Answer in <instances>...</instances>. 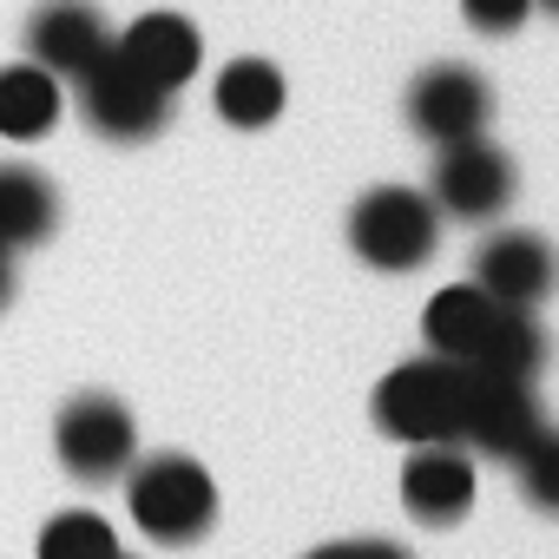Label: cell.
<instances>
[{
    "mask_svg": "<svg viewBox=\"0 0 559 559\" xmlns=\"http://www.w3.org/2000/svg\"><path fill=\"white\" fill-rule=\"evenodd\" d=\"M513 474H520V500L559 520V428H539V435L513 454Z\"/></svg>",
    "mask_w": 559,
    "mask_h": 559,
    "instance_id": "cell-18",
    "label": "cell"
},
{
    "mask_svg": "<svg viewBox=\"0 0 559 559\" xmlns=\"http://www.w3.org/2000/svg\"><path fill=\"white\" fill-rule=\"evenodd\" d=\"M421 336H428V356H448L461 369H500V376H520V382H539V369H546L539 317L513 310V304H493L480 284H448L428 304Z\"/></svg>",
    "mask_w": 559,
    "mask_h": 559,
    "instance_id": "cell-1",
    "label": "cell"
},
{
    "mask_svg": "<svg viewBox=\"0 0 559 559\" xmlns=\"http://www.w3.org/2000/svg\"><path fill=\"white\" fill-rule=\"evenodd\" d=\"M310 559H415V552L395 546V539H330V546H317Z\"/></svg>",
    "mask_w": 559,
    "mask_h": 559,
    "instance_id": "cell-20",
    "label": "cell"
},
{
    "mask_svg": "<svg viewBox=\"0 0 559 559\" xmlns=\"http://www.w3.org/2000/svg\"><path fill=\"white\" fill-rule=\"evenodd\" d=\"M217 112L237 126V132H257L284 112V73L270 60H230L217 73Z\"/></svg>",
    "mask_w": 559,
    "mask_h": 559,
    "instance_id": "cell-16",
    "label": "cell"
},
{
    "mask_svg": "<svg viewBox=\"0 0 559 559\" xmlns=\"http://www.w3.org/2000/svg\"><path fill=\"white\" fill-rule=\"evenodd\" d=\"M533 8H546V14H559V0H533Z\"/></svg>",
    "mask_w": 559,
    "mask_h": 559,
    "instance_id": "cell-22",
    "label": "cell"
},
{
    "mask_svg": "<svg viewBox=\"0 0 559 559\" xmlns=\"http://www.w3.org/2000/svg\"><path fill=\"white\" fill-rule=\"evenodd\" d=\"M402 507L421 520V526H454L467 520L474 507V461L461 441H428L408 454L402 467Z\"/></svg>",
    "mask_w": 559,
    "mask_h": 559,
    "instance_id": "cell-12",
    "label": "cell"
},
{
    "mask_svg": "<svg viewBox=\"0 0 559 559\" xmlns=\"http://www.w3.org/2000/svg\"><path fill=\"white\" fill-rule=\"evenodd\" d=\"M14 297V270H8V250H0V304Z\"/></svg>",
    "mask_w": 559,
    "mask_h": 559,
    "instance_id": "cell-21",
    "label": "cell"
},
{
    "mask_svg": "<svg viewBox=\"0 0 559 559\" xmlns=\"http://www.w3.org/2000/svg\"><path fill=\"white\" fill-rule=\"evenodd\" d=\"M493 119V86L461 67V60H441V67H421V80L408 86V126L428 139V145H461V139H480Z\"/></svg>",
    "mask_w": 559,
    "mask_h": 559,
    "instance_id": "cell-7",
    "label": "cell"
},
{
    "mask_svg": "<svg viewBox=\"0 0 559 559\" xmlns=\"http://www.w3.org/2000/svg\"><path fill=\"white\" fill-rule=\"evenodd\" d=\"M27 53L34 67H47L53 80H80L86 67H99L112 53L106 14L93 0H47V8L27 21Z\"/></svg>",
    "mask_w": 559,
    "mask_h": 559,
    "instance_id": "cell-11",
    "label": "cell"
},
{
    "mask_svg": "<svg viewBox=\"0 0 559 559\" xmlns=\"http://www.w3.org/2000/svg\"><path fill=\"white\" fill-rule=\"evenodd\" d=\"M60 217V198L40 171H21V165H0V250H21V243H40Z\"/></svg>",
    "mask_w": 559,
    "mask_h": 559,
    "instance_id": "cell-15",
    "label": "cell"
},
{
    "mask_svg": "<svg viewBox=\"0 0 559 559\" xmlns=\"http://www.w3.org/2000/svg\"><path fill=\"white\" fill-rule=\"evenodd\" d=\"M126 507H132L139 533H152L165 546H191L217 520V487H211V474L191 454H152V461L132 467Z\"/></svg>",
    "mask_w": 559,
    "mask_h": 559,
    "instance_id": "cell-4",
    "label": "cell"
},
{
    "mask_svg": "<svg viewBox=\"0 0 559 559\" xmlns=\"http://www.w3.org/2000/svg\"><path fill=\"white\" fill-rule=\"evenodd\" d=\"M526 14H533V0H461V21L474 27V34H520L526 27Z\"/></svg>",
    "mask_w": 559,
    "mask_h": 559,
    "instance_id": "cell-19",
    "label": "cell"
},
{
    "mask_svg": "<svg viewBox=\"0 0 559 559\" xmlns=\"http://www.w3.org/2000/svg\"><path fill=\"white\" fill-rule=\"evenodd\" d=\"M119 559H126V552H119Z\"/></svg>",
    "mask_w": 559,
    "mask_h": 559,
    "instance_id": "cell-23",
    "label": "cell"
},
{
    "mask_svg": "<svg viewBox=\"0 0 559 559\" xmlns=\"http://www.w3.org/2000/svg\"><path fill=\"white\" fill-rule=\"evenodd\" d=\"M376 421H382V435H395L408 448L461 441V362H448V356L395 362L376 382Z\"/></svg>",
    "mask_w": 559,
    "mask_h": 559,
    "instance_id": "cell-3",
    "label": "cell"
},
{
    "mask_svg": "<svg viewBox=\"0 0 559 559\" xmlns=\"http://www.w3.org/2000/svg\"><path fill=\"white\" fill-rule=\"evenodd\" d=\"M112 53H119L132 73H145L158 93H178V86L204 67V40H198V27H191L185 14H145V21H132V27L112 40Z\"/></svg>",
    "mask_w": 559,
    "mask_h": 559,
    "instance_id": "cell-13",
    "label": "cell"
},
{
    "mask_svg": "<svg viewBox=\"0 0 559 559\" xmlns=\"http://www.w3.org/2000/svg\"><path fill=\"white\" fill-rule=\"evenodd\" d=\"M441 243V211L428 191H408V185H376L356 198L349 211V250L369 263V270H421Z\"/></svg>",
    "mask_w": 559,
    "mask_h": 559,
    "instance_id": "cell-2",
    "label": "cell"
},
{
    "mask_svg": "<svg viewBox=\"0 0 559 559\" xmlns=\"http://www.w3.org/2000/svg\"><path fill=\"white\" fill-rule=\"evenodd\" d=\"M546 428L533 382L500 376V369H461V448L513 461L533 435Z\"/></svg>",
    "mask_w": 559,
    "mask_h": 559,
    "instance_id": "cell-5",
    "label": "cell"
},
{
    "mask_svg": "<svg viewBox=\"0 0 559 559\" xmlns=\"http://www.w3.org/2000/svg\"><path fill=\"white\" fill-rule=\"evenodd\" d=\"M40 559H119V533H112V520L73 507L40 526Z\"/></svg>",
    "mask_w": 559,
    "mask_h": 559,
    "instance_id": "cell-17",
    "label": "cell"
},
{
    "mask_svg": "<svg viewBox=\"0 0 559 559\" xmlns=\"http://www.w3.org/2000/svg\"><path fill=\"white\" fill-rule=\"evenodd\" d=\"M80 112L106 139H152L171 112V93H158L145 73H132L119 53H106L99 67L80 73Z\"/></svg>",
    "mask_w": 559,
    "mask_h": 559,
    "instance_id": "cell-10",
    "label": "cell"
},
{
    "mask_svg": "<svg viewBox=\"0 0 559 559\" xmlns=\"http://www.w3.org/2000/svg\"><path fill=\"white\" fill-rule=\"evenodd\" d=\"M53 448H60L67 474H80V480H119L132 467V454H139V428H132V415L112 395H80V402L60 408Z\"/></svg>",
    "mask_w": 559,
    "mask_h": 559,
    "instance_id": "cell-8",
    "label": "cell"
},
{
    "mask_svg": "<svg viewBox=\"0 0 559 559\" xmlns=\"http://www.w3.org/2000/svg\"><path fill=\"white\" fill-rule=\"evenodd\" d=\"M467 284H480L493 304L539 310V304L559 290V250H552L539 230H493V237L474 250Z\"/></svg>",
    "mask_w": 559,
    "mask_h": 559,
    "instance_id": "cell-9",
    "label": "cell"
},
{
    "mask_svg": "<svg viewBox=\"0 0 559 559\" xmlns=\"http://www.w3.org/2000/svg\"><path fill=\"white\" fill-rule=\"evenodd\" d=\"M60 106L67 99L47 67H0V139H47Z\"/></svg>",
    "mask_w": 559,
    "mask_h": 559,
    "instance_id": "cell-14",
    "label": "cell"
},
{
    "mask_svg": "<svg viewBox=\"0 0 559 559\" xmlns=\"http://www.w3.org/2000/svg\"><path fill=\"white\" fill-rule=\"evenodd\" d=\"M513 185H520L513 158L500 145H487V132L461 139V145H435V191H428L435 211H448L461 224H487L513 204Z\"/></svg>",
    "mask_w": 559,
    "mask_h": 559,
    "instance_id": "cell-6",
    "label": "cell"
}]
</instances>
